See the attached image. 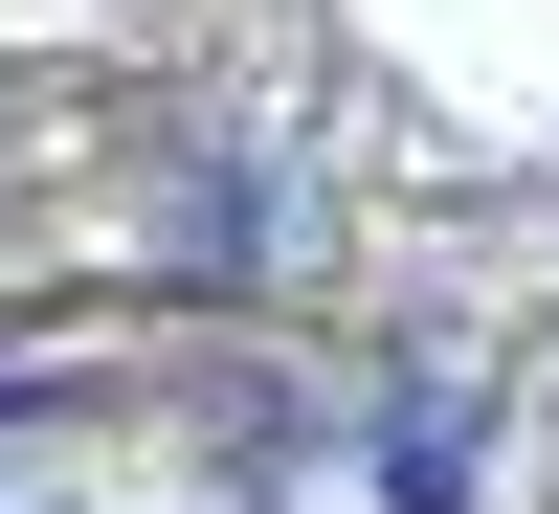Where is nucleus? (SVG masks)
<instances>
[{
	"label": "nucleus",
	"instance_id": "nucleus-1",
	"mask_svg": "<svg viewBox=\"0 0 559 514\" xmlns=\"http://www.w3.org/2000/svg\"><path fill=\"white\" fill-rule=\"evenodd\" d=\"M471 470H492V447H471V403H448V381L381 403V492H403V514H471Z\"/></svg>",
	"mask_w": 559,
	"mask_h": 514
}]
</instances>
